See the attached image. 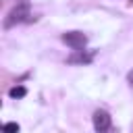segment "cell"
I'll return each instance as SVG.
<instances>
[{"instance_id":"6da1fadb","label":"cell","mask_w":133,"mask_h":133,"mask_svg":"<svg viewBox=\"0 0 133 133\" xmlns=\"http://www.w3.org/2000/svg\"><path fill=\"white\" fill-rule=\"evenodd\" d=\"M27 17H29V4H19V6H15V8L6 15V19H4V29H10V27H15L17 23H23Z\"/></svg>"},{"instance_id":"7a4b0ae2","label":"cell","mask_w":133,"mask_h":133,"mask_svg":"<svg viewBox=\"0 0 133 133\" xmlns=\"http://www.w3.org/2000/svg\"><path fill=\"white\" fill-rule=\"evenodd\" d=\"M62 42L66 46H71L73 50H81L87 44V35L81 31H66V33H62Z\"/></svg>"},{"instance_id":"3957f363","label":"cell","mask_w":133,"mask_h":133,"mask_svg":"<svg viewBox=\"0 0 133 133\" xmlns=\"http://www.w3.org/2000/svg\"><path fill=\"white\" fill-rule=\"evenodd\" d=\"M94 129L96 131H108L110 129V114L106 110H96L94 112Z\"/></svg>"},{"instance_id":"277c9868","label":"cell","mask_w":133,"mask_h":133,"mask_svg":"<svg viewBox=\"0 0 133 133\" xmlns=\"http://www.w3.org/2000/svg\"><path fill=\"white\" fill-rule=\"evenodd\" d=\"M91 58H94L91 54H85L83 50H75V54H73V56H69V58H66V62H69V64H89V62H91Z\"/></svg>"},{"instance_id":"5b68a950","label":"cell","mask_w":133,"mask_h":133,"mask_svg":"<svg viewBox=\"0 0 133 133\" xmlns=\"http://www.w3.org/2000/svg\"><path fill=\"white\" fill-rule=\"evenodd\" d=\"M25 94H27V89H25L23 85H15V87H10V91H8L10 98H25Z\"/></svg>"},{"instance_id":"8992f818","label":"cell","mask_w":133,"mask_h":133,"mask_svg":"<svg viewBox=\"0 0 133 133\" xmlns=\"http://www.w3.org/2000/svg\"><path fill=\"white\" fill-rule=\"evenodd\" d=\"M4 129H6V131H19V125H17V123H6Z\"/></svg>"},{"instance_id":"52a82bcc","label":"cell","mask_w":133,"mask_h":133,"mask_svg":"<svg viewBox=\"0 0 133 133\" xmlns=\"http://www.w3.org/2000/svg\"><path fill=\"white\" fill-rule=\"evenodd\" d=\"M127 81H129V83H131V85H133V69H131V71H129V73H127Z\"/></svg>"}]
</instances>
